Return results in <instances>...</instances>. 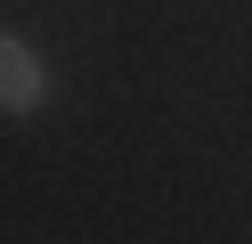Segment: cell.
I'll list each match as a JSON object with an SVG mask.
<instances>
[{
    "label": "cell",
    "mask_w": 252,
    "mask_h": 244,
    "mask_svg": "<svg viewBox=\"0 0 252 244\" xmlns=\"http://www.w3.org/2000/svg\"><path fill=\"white\" fill-rule=\"evenodd\" d=\"M41 90H49V73H41V57L25 41H0V106H41Z\"/></svg>",
    "instance_id": "cell-1"
}]
</instances>
